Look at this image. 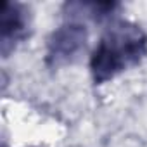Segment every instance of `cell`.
Returning <instances> with one entry per match:
<instances>
[{
  "label": "cell",
  "instance_id": "cell-1",
  "mask_svg": "<svg viewBox=\"0 0 147 147\" xmlns=\"http://www.w3.org/2000/svg\"><path fill=\"white\" fill-rule=\"evenodd\" d=\"M147 54V36L133 23L116 21L106 31L90 57L92 78L97 85L135 66Z\"/></svg>",
  "mask_w": 147,
  "mask_h": 147
},
{
  "label": "cell",
  "instance_id": "cell-2",
  "mask_svg": "<svg viewBox=\"0 0 147 147\" xmlns=\"http://www.w3.org/2000/svg\"><path fill=\"white\" fill-rule=\"evenodd\" d=\"M87 28L80 23H67L57 28L47 43V64L61 67L76 61L87 45Z\"/></svg>",
  "mask_w": 147,
  "mask_h": 147
},
{
  "label": "cell",
  "instance_id": "cell-3",
  "mask_svg": "<svg viewBox=\"0 0 147 147\" xmlns=\"http://www.w3.org/2000/svg\"><path fill=\"white\" fill-rule=\"evenodd\" d=\"M28 11L23 4L5 2L2 9V21H0V49L2 55L7 57L11 50L28 35Z\"/></svg>",
  "mask_w": 147,
  "mask_h": 147
},
{
  "label": "cell",
  "instance_id": "cell-4",
  "mask_svg": "<svg viewBox=\"0 0 147 147\" xmlns=\"http://www.w3.org/2000/svg\"><path fill=\"white\" fill-rule=\"evenodd\" d=\"M118 9L116 2H69L64 5V11L71 18H90L100 21L109 18Z\"/></svg>",
  "mask_w": 147,
  "mask_h": 147
}]
</instances>
